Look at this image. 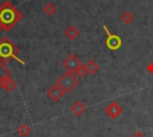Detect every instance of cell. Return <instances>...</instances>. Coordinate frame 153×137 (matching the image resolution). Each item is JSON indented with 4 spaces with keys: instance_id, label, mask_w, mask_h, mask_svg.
<instances>
[{
    "instance_id": "obj_1",
    "label": "cell",
    "mask_w": 153,
    "mask_h": 137,
    "mask_svg": "<svg viewBox=\"0 0 153 137\" xmlns=\"http://www.w3.org/2000/svg\"><path fill=\"white\" fill-rule=\"evenodd\" d=\"M22 18L23 14L10 1H5L0 6V23L4 27V31L11 30Z\"/></svg>"
},
{
    "instance_id": "obj_2",
    "label": "cell",
    "mask_w": 153,
    "mask_h": 137,
    "mask_svg": "<svg viewBox=\"0 0 153 137\" xmlns=\"http://www.w3.org/2000/svg\"><path fill=\"white\" fill-rule=\"evenodd\" d=\"M19 48L8 38V37H2L0 39V62L2 64H7L10 61L16 60L20 64L25 66V62L19 58Z\"/></svg>"
},
{
    "instance_id": "obj_3",
    "label": "cell",
    "mask_w": 153,
    "mask_h": 137,
    "mask_svg": "<svg viewBox=\"0 0 153 137\" xmlns=\"http://www.w3.org/2000/svg\"><path fill=\"white\" fill-rule=\"evenodd\" d=\"M79 83L78 76L72 73V71H65L57 80H56V85L65 92V93H69L72 92Z\"/></svg>"
},
{
    "instance_id": "obj_4",
    "label": "cell",
    "mask_w": 153,
    "mask_h": 137,
    "mask_svg": "<svg viewBox=\"0 0 153 137\" xmlns=\"http://www.w3.org/2000/svg\"><path fill=\"white\" fill-rule=\"evenodd\" d=\"M103 30L105 31V35H106V39H105V45L111 50V51H115V50H118L121 46H122V38L116 35V33H112L106 25H103Z\"/></svg>"
},
{
    "instance_id": "obj_5",
    "label": "cell",
    "mask_w": 153,
    "mask_h": 137,
    "mask_svg": "<svg viewBox=\"0 0 153 137\" xmlns=\"http://www.w3.org/2000/svg\"><path fill=\"white\" fill-rule=\"evenodd\" d=\"M81 64H82L81 60H80L75 54L68 55V56L62 61V67L66 69V71H72V73H74Z\"/></svg>"
},
{
    "instance_id": "obj_6",
    "label": "cell",
    "mask_w": 153,
    "mask_h": 137,
    "mask_svg": "<svg viewBox=\"0 0 153 137\" xmlns=\"http://www.w3.org/2000/svg\"><path fill=\"white\" fill-rule=\"evenodd\" d=\"M63 94H65V92H63L56 83L53 85V86L48 89V92H47L48 98H49L51 101H54V102H57V101L63 96Z\"/></svg>"
},
{
    "instance_id": "obj_7",
    "label": "cell",
    "mask_w": 153,
    "mask_h": 137,
    "mask_svg": "<svg viewBox=\"0 0 153 137\" xmlns=\"http://www.w3.org/2000/svg\"><path fill=\"white\" fill-rule=\"evenodd\" d=\"M122 107L116 102V101H111L106 107H105V113L110 117V118H112V119H115V118H117L118 116H121V113H122Z\"/></svg>"
},
{
    "instance_id": "obj_8",
    "label": "cell",
    "mask_w": 153,
    "mask_h": 137,
    "mask_svg": "<svg viewBox=\"0 0 153 137\" xmlns=\"http://www.w3.org/2000/svg\"><path fill=\"white\" fill-rule=\"evenodd\" d=\"M71 111H72V113H73L74 116H76V117H81V116L85 113V111H86V105H85L82 101L76 100V101H74V102L72 104V106H71Z\"/></svg>"
},
{
    "instance_id": "obj_9",
    "label": "cell",
    "mask_w": 153,
    "mask_h": 137,
    "mask_svg": "<svg viewBox=\"0 0 153 137\" xmlns=\"http://www.w3.org/2000/svg\"><path fill=\"white\" fill-rule=\"evenodd\" d=\"M79 35H80V31H79V29H78L76 26H74V25H69V26L65 30V37H67L69 41L76 39V38L79 37Z\"/></svg>"
},
{
    "instance_id": "obj_10",
    "label": "cell",
    "mask_w": 153,
    "mask_h": 137,
    "mask_svg": "<svg viewBox=\"0 0 153 137\" xmlns=\"http://www.w3.org/2000/svg\"><path fill=\"white\" fill-rule=\"evenodd\" d=\"M84 66H85L86 73L90 74V75H94L98 71V69H99V66H98V63L94 60H88L86 62V64H84Z\"/></svg>"
},
{
    "instance_id": "obj_11",
    "label": "cell",
    "mask_w": 153,
    "mask_h": 137,
    "mask_svg": "<svg viewBox=\"0 0 153 137\" xmlns=\"http://www.w3.org/2000/svg\"><path fill=\"white\" fill-rule=\"evenodd\" d=\"M17 133L20 136V137H27L30 133H31V127L27 125V124H20L17 129Z\"/></svg>"
},
{
    "instance_id": "obj_12",
    "label": "cell",
    "mask_w": 153,
    "mask_h": 137,
    "mask_svg": "<svg viewBox=\"0 0 153 137\" xmlns=\"http://www.w3.org/2000/svg\"><path fill=\"white\" fill-rule=\"evenodd\" d=\"M134 14L130 12V11H124L122 14H121V21L126 25H129L134 21Z\"/></svg>"
},
{
    "instance_id": "obj_13",
    "label": "cell",
    "mask_w": 153,
    "mask_h": 137,
    "mask_svg": "<svg viewBox=\"0 0 153 137\" xmlns=\"http://www.w3.org/2000/svg\"><path fill=\"white\" fill-rule=\"evenodd\" d=\"M43 12H44L47 15H53V14H55V12H56V6H55L53 2H48V4L44 5Z\"/></svg>"
},
{
    "instance_id": "obj_14",
    "label": "cell",
    "mask_w": 153,
    "mask_h": 137,
    "mask_svg": "<svg viewBox=\"0 0 153 137\" xmlns=\"http://www.w3.org/2000/svg\"><path fill=\"white\" fill-rule=\"evenodd\" d=\"M16 88H17V82H16V80L11 76V77L8 79L6 86H5V91H7V92H13Z\"/></svg>"
},
{
    "instance_id": "obj_15",
    "label": "cell",
    "mask_w": 153,
    "mask_h": 137,
    "mask_svg": "<svg viewBox=\"0 0 153 137\" xmlns=\"http://www.w3.org/2000/svg\"><path fill=\"white\" fill-rule=\"evenodd\" d=\"M74 74H75L78 77H84V76L87 74V73H86V69H85V66H84V64H81V66H80V67L74 71Z\"/></svg>"
},
{
    "instance_id": "obj_16",
    "label": "cell",
    "mask_w": 153,
    "mask_h": 137,
    "mask_svg": "<svg viewBox=\"0 0 153 137\" xmlns=\"http://www.w3.org/2000/svg\"><path fill=\"white\" fill-rule=\"evenodd\" d=\"M10 77H11V74H5V75H2L0 77V88L5 89V86H6V83H7Z\"/></svg>"
},
{
    "instance_id": "obj_17",
    "label": "cell",
    "mask_w": 153,
    "mask_h": 137,
    "mask_svg": "<svg viewBox=\"0 0 153 137\" xmlns=\"http://www.w3.org/2000/svg\"><path fill=\"white\" fill-rule=\"evenodd\" d=\"M5 74H11V71H10V69L7 68V66H5V64H2V63L0 62V77H1L2 75H5Z\"/></svg>"
},
{
    "instance_id": "obj_18",
    "label": "cell",
    "mask_w": 153,
    "mask_h": 137,
    "mask_svg": "<svg viewBox=\"0 0 153 137\" xmlns=\"http://www.w3.org/2000/svg\"><path fill=\"white\" fill-rule=\"evenodd\" d=\"M146 69H147V71H148L151 75H153V61L148 63V66L146 67Z\"/></svg>"
},
{
    "instance_id": "obj_19",
    "label": "cell",
    "mask_w": 153,
    "mask_h": 137,
    "mask_svg": "<svg viewBox=\"0 0 153 137\" xmlns=\"http://www.w3.org/2000/svg\"><path fill=\"white\" fill-rule=\"evenodd\" d=\"M130 137H146V136H145V135H143L141 131H136V132H134V133H133Z\"/></svg>"
},
{
    "instance_id": "obj_20",
    "label": "cell",
    "mask_w": 153,
    "mask_h": 137,
    "mask_svg": "<svg viewBox=\"0 0 153 137\" xmlns=\"http://www.w3.org/2000/svg\"><path fill=\"white\" fill-rule=\"evenodd\" d=\"M1 31H4V27H2V25H1V23H0V32Z\"/></svg>"
}]
</instances>
